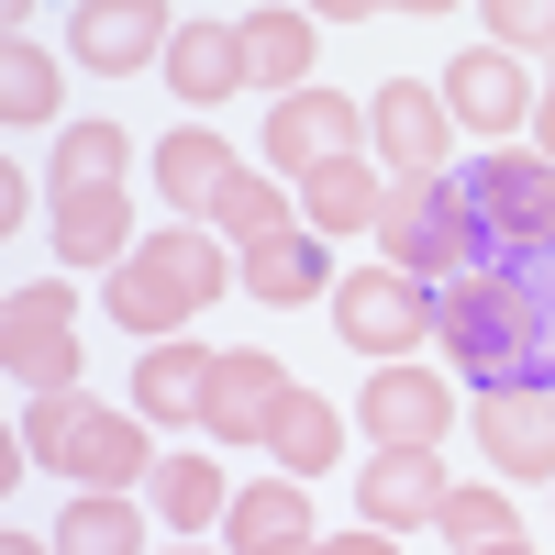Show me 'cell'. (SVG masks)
<instances>
[{"instance_id": "35", "label": "cell", "mask_w": 555, "mask_h": 555, "mask_svg": "<svg viewBox=\"0 0 555 555\" xmlns=\"http://www.w3.org/2000/svg\"><path fill=\"white\" fill-rule=\"evenodd\" d=\"M533 145L555 156V89H544V101H533Z\"/></svg>"}, {"instance_id": "13", "label": "cell", "mask_w": 555, "mask_h": 555, "mask_svg": "<svg viewBox=\"0 0 555 555\" xmlns=\"http://www.w3.org/2000/svg\"><path fill=\"white\" fill-rule=\"evenodd\" d=\"M444 455L434 444H389V455H366L356 467V522H378V533H411V522H434L444 512Z\"/></svg>"}, {"instance_id": "28", "label": "cell", "mask_w": 555, "mask_h": 555, "mask_svg": "<svg viewBox=\"0 0 555 555\" xmlns=\"http://www.w3.org/2000/svg\"><path fill=\"white\" fill-rule=\"evenodd\" d=\"M56 101H67L56 56H44L34 34H12V56H0V122H12V133H34V122H56Z\"/></svg>"}, {"instance_id": "40", "label": "cell", "mask_w": 555, "mask_h": 555, "mask_svg": "<svg viewBox=\"0 0 555 555\" xmlns=\"http://www.w3.org/2000/svg\"><path fill=\"white\" fill-rule=\"evenodd\" d=\"M156 555H222V544H156Z\"/></svg>"}, {"instance_id": "3", "label": "cell", "mask_w": 555, "mask_h": 555, "mask_svg": "<svg viewBox=\"0 0 555 555\" xmlns=\"http://www.w3.org/2000/svg\"><path fill=\"white\" fill-rule=\"evenodd\" d=\"M12 434H23L34 467H56V478H78V489H133V478H156V423H145V411H101L89 389H34Z\"/></svg>"}, {"instance_id": "34", "label": "cell", "mask_w": 555, "mask_h": 555, "mask_svg": "<svg viewBox=\"0 0 555 555\" xmlns=\"http://www.w3.org/2000/svg\"><path fill=\"white\" fill-rule=\"evenodd\" d=\"M300 12H311V23H378L389 0H300Z\"/></svg>"}, {"instance_id": "19", "label": "cell", "mask_w": 555, "mask_h": 555, "mask_svg": "<svg viewBox=\"0 0 555 555\" xmlns=\"http://www.w3.org/2000/svg\"><path fill=\"white\" fill-rule=\"evenodd\" d=\"M167 89H178L190 112L234 101V89H245V23H211V12H190V23H178V44H167Z\"/></svg>"}, {"instance_id": "36", "label": "cell", "mask_w": 555, "mask_h": 555, "mask_svg": "<svg viewBox=\"0 0 555 555\" xmlns=\"http://www.w3.org/2000/svg\"><path fill=\"white\" fill-rule=\"evenodd\" d=\"M389 12H400V23H434V12H455V0H389Z\"/></svg>"}, {"instance_id": "18", "label": "cell", "mask_w": 555, "mask_h": 555, "mask_svg": "<svg viewBox=\"0 0 555 555\" xmlns=\"http://www.w3.org/2000/svg\"><path fill=\"white\" fill-rule=\"evenodd\" d=\"M378 211H389V167L378 156H334V167L300 178V222L322 245H334V234H378Z\"/></svg>"}, {"instance_id": "38", "label": "cell", "mask_w": 555, "mask_h": 555, "mask_svg": "<svg viewBox=\"0 0 555 555\" xmlns=\"http://www.w3.org/2000/svg\"><path fill=\"white\" fill-rule=\"evenodd\" d=\"M311 544H322V533H311ZM311 544H256V555H311Z\"/></svg>"}, {"instance_id": "33", "label": "cell", "mask_w": 555, "mask_h": 555, "mask_svg": "<svg viewBox=\"0 0 555 555\" xmlns=\"http://www.w3.org/2000/svg\"><path fill=\"white\" fill-rule=\"evenodd\" d=\"M23 222H34V178L0 167V234H23Z\"/></svg>"}, {"instance_id": "4", "label": "cell", "mask_w": 555, "mask_h": 555, "mask_svg": "<svg viewBox=\"0 0 555 555\" xmlns=\"http://www.w3.org/2000/svg\"><path fill=\"white\" fill-rule=\"evenodd\" d=\"M378 256L389 267H411V278H467V267H489V245H478V201H467V178H389V211H378Z\"/></svg>"}, {"instance_id": "37", "label": "cell", "mask_w": 555, "mask_h": 555, "mask_svg": "<svg viewBox=\"0 0 555 555\" xmlns=\"http://www.w3.org/2000/svg\"><path fill=\"white\" fill-rule=\"evenodd\" d=\"M0 555H56V533H44V544L34 533H0Z\"/></svg>"}, {"instance_id": "10", "label": "cell", "mask_w": 555, "mask_h": 555, "mask_svg": "<svg viewBox=\"0 0 555 555\" xmlns=\"http://www.w3.org/2000/svg\"><path fill=\"white\" fill-rule=\"evenodd\" d=\"M434 89L455 101V133H478V145H512V133L533 122V101H544V89L522 78V56H512V44H467V56H455Z\"/></svg>"}, {"instance_id": "43", "label": "cell", "mask_w": 555, "mask_h": 555, "mask_svg": "<svg viewBox=\"0 0 555 555\" xmlns=\"http://www.w3.org/2000/svg\"><path fill=\"white\" fill-rule=\"evenodd\" d=\"M544 389H555V378H544Z\"/></svg>"}, {"instance_id": "8", "label": "cell", "mask_w": 555, "mask_h": 555, "mask_svg": "<svg viewBox=\"0 0 555 555\" xmlns=\"http://www.w3.org/2000/svg\"><path fill=\"white\" fill-rule=\"evenodd\" d=\"M0 366L23 389H78V289L67 278H34V289L0 300Z\"/></svg>"}, {"instance_id": "17", "label": "cell", "mask_w": 555, "mask_h": 555, "mask_svg": "<svg viewBox=\"0 0 555 555\" xmlns=\"http://www.w3.org/2000/svg\"><path fill=\"white\" fill-rule=\"evenodd\" d=\"M234 289H245V300H267V311H300L311 289H334V256H322L311 222H289V234H267V245H245V256H234Z\"/></svg>"}, {"instance_id": "30", "label": "cell", "mask_w": 555, "mask_h": 555, "mask_svg": "<svg viewBox=\"0 0 555 555\" xmlns=\"http://www.w3.org/2000/svg\"><path fill=\"white\" fill-rule=\"evenodd\" d=\"M434 533H444L455 555H489V544H512V533H522V522H512V489H444Z\"/></svg>"}, {"instance_id": "32", "label": "cell", "mask_w": 555, "mask_h": 555, "mask_svg": "<svg viewBox=\"0 0 555 555\" xmlns=\"http://www.w3.org/2000/svg\"><path fill=\"white\" fill-rule=\"evenodd\" d=\"M311 555H400V533H378V522H356V533H322Z\"/></svg>"}, {"instance_id": "12", "label": "cell", "mask_w": 555, "mask_h": 555, "mask_svg": "<svg viewBox=\"0 0 555 555\" xmlns=\"http://www.w3.org/2000/svg\"><path fill=\"white\" fill-rule=\"evenodd\" d=\"M356 423H366V444H434L444 455V434H455V389L434 378V366H366V400H356Z\"/></svg>"}, {"instance_id": "27", "label": "cell", "mask_w": 555, "mask_h": 555, "mask_svg": "<svg viewBox=\"0 0 555 555\" xmlns=\"http://www.w3.org/2000/svg\"><path fill=\"white\" fill-rule=\"evenodd\" d=\"M289 190H278V167H234L222 178V201H211V234H234V245H267V234H289Z\"/></svg>"}, {"instance_id": "11", "label": "cell", "mask_w": 555, "mask_h": 555, "mask_svg": "<svg viewBox=\"0 0 555 555\" xmlns=\"http://www.w3.org/2000/svg\"><path fill=\"white\" fill-rule=\"evenodd\" d=\"M167 44H178V12H167V0H78V12H67V56L101 67V78L167 67Z\"/></svg>"}, {"instance_id": "29", "label": "cell", "mask_w": 555, "mask_h": 555, "mask_svg": "<svg viewBox=\"0 0 555 555\" xmlns=\"http://www.w3.org/2000/svg\"><path fill=\"white\" fill-rule=\"evenodd\" d=\"M133 178V133L122 122H67L56 133V190H122Z\"/></svg>"}, {"instance_id": "15", "label": "cell", "mask_w": 555, "mask_h": 555, "mask_svg": "<svg viewBox=\"0 0 555 555\" xmlns=\"http://www.w3.org/2000/svg\"><path fill=\"white\" fill-rule=\"evenodd\" d=\"M278 400H289V366L278 356H256V345H234V356H211V444H267V423H278Z\"/></svg>"}, {"instance_id": "22", "label": "cell", "mask_w": 555, "mask_h": 555, "mask_svg": "<svg viewBox=\"0 0 555 555\" xmlns=\"http://www.w3.org/2000/svg\"><path fill=\"white\" fill-rule=\"evenodd\" d=\"M156 190L190 211V222H211V201H222V178H234V145H222L211 122H178V133H156Z\"/></svg>"}, {"instance_id": "44", "label": "cell", "mask_w": 555, "mask_h": 555, "mask_svg": "<svg viewBox=\"0 0 555 555\" xmlns=\"http://www.w3.org/2000/svg\"><path fill=\"white\" fill-rule=\"evenodd\" d=\"M544 89H555V78H544Z\"/></svg>"}, {"instance_id": "20", "label": "cell", "mask_w": 555, "mask_h": 555, "mask_svg": "<svg viewBox=\"0 0 555 555\" xmlns=\"http://www.w3.org/2000/svg\"><path fill=\"white\" fill-rule=\"evenodd\" d=\"M311 56H322V23L300 12V0H278V12H245V89L289 101V89H311Z\"/></svg>"}, {"instance_id": "2", "label": "cell", "mask_w": 555, "mask_h": 555, "mask_svg": "<svg viewBox=\"0 0 555 555\" xmlns=\"http://www.w3.org/2000/svg\"><path fill=\"white\" fill-rule=\"evenodd\" d=\"M234 289V256H222V234L211 222H178V234H145L122 267H112V322L133 345H167V334H190V322Z\"/></svg>"}, {"instance_id": "1", "label": "cell", "mask_w": 555, "mask_h": 555, "mask_svg": "<svg viewBox=\"0 0 555 555\" xmlns=\"http://www.w3.org/2000/svg\"><path fill=\"white\" fill-rule=\"evenodd\" d=\"M434 345L444 366H467L478 389H544L555 378V289L533 267H467L434 289Z\"/></svg>"}, {"instance_id": "24", "label": "cell", "mask_w": 555, "mask_h": 555, "mask_svg": "<svg viewBox=\"0 0 555 555\" xmlns=\"http://www.w3.org/2000/svg\"><path fill=\"white\" fill-rule=\"evenodd\" d=\"M56 555H156L133 489H78L67 512H56Z\"/></svg>"}, {"instance_id": "5", "label": "cell", "mask_w": 555, "mask_h": 555, "mask_svg": "<svg viewBox=\"0 0 555 555\" xmlns=\"http://www.w3.org/2000/svg\"><path fill=\"white\" fill-rule=\"evenodd\" d=\"M467 201H478V245L500 267H533L555 256V156L544 145H489L467 167Z\"/></svg>"}, {"instance_id": "7", "label": "cell", "mask_w": 555, "mask_h": 555, "mask_svg": "<svg viewBox=\"0 0 555 555\" xmlns=\"http://www.w3.org/2000/svg\"><path fill=\"white\" fill-rule=\"evenodd\" d=\"M366 156H378L389 178H444L455 167V101H444L434 78L366 89Z\"/></svg>"}, {"instance_id": "26", "label": "cell", "mask_w": 555, "mask_h": 555, "mask_svg": "<svg viewBox=\"0 0 555 555\" xmlns=\"http://www.w3.org/2000/svg\"><path fill=\"white\" fill-rule=\"evenodd\" d=\"M267 455H278V478H322V467L345 455V411L311 400V389H289V400H278V423H267Z\"/></svg>"}, {"instance_id": "41", "label": "cell", "mask_w": 555, "mask_h": 555, "mask_svg": "<svg viewBox=\"0 0 555 555\" xmlns=\"http://www.w3.org/2000/svg\"><path fill=\"white\" fill-rule=\"evenodd\" d=\"M0 12H12V23H34V0H0Z\"/></svg>"}, {"instance_id": "14", "label": "cell", "mask_w": 555, "mask_h": 555, "mask_svg": "<svg viewBox=\"0 0 555 555\" xmlns=\"http://www.w3.org/2000/svg\"><path fill=\"white\" fill-rule=\"evenodd\" d=\"M478 455L500 478H555V389H478Z\"/></svg>"}, {"instance_id": "39", "label": "cell", "mask_w": 555, "mask_h": 555, "mask_svg": "<svg viewBox=\"0 0 555 555\" xmlns=\"http://www.w3.org/2000/svg\"><path fill=\"white\" fill-rule=\"evenodd\" d=\"M489 555H544V544H522V533H512V544H489Z\"/></svg>"}, {"instance_id": "42", "label": "cell", "mask_w": 555, "mask_h": 555, "mask_svg": "<svg viewBox=\"0 0 555 555\" xmlns=\"http://www.w3.org/2000/svg\"><path fill=\"white\" fill-rule=\"evenodd\" d=\"M533 278H544V289H555V256H533Z\"/></svg>"}, {"instance_id": "6", "label": "cell", "mask_w": 555, "mask_h": 555, "mask_svg": "<svg viewBox=\"0 0 555 555\" xmlns=\"http://www.w3.org/2000/svg\"><path fill=\"white\" fill-rule=\"evenodd\" d=\"M334 334L366 356V366H400L411 345L434 334V278H411V267H356V278H334Z\"/></svg>"}, {"instance_id": "16", "label": "cell", "mask_w": 555, "mask_h": 555, "mask_svg": "<svg viewBox=\"0 0 555 555\" xmlns=\"http://www.w3.org/2000/svg\"><path fill=\"white\" fill-rule=\"evenodd\" d=\"M133 411H145L156 434H201V423H211V356H201L190 334L145 345V366H133Z\"/></svg>"}, {"instance_id": "21", "label": "cell", "mask_w": 555, "mask_h": 555, "mask_svg": "<svg viewBox=\"0 0 555 555\" xmlns=\"http://www.w3.org/2000/svg\"><path fill=\"white\" fill-rule=\"evenodd\" d=\"M133 245V190H56V256L67 267H122Z\"/></svg>"}, {"instance_id": "25", "label": "cell", "mask_w": 555, "mask_h": 555, "mask_svg": "<svg viewBox=\"0 0 555 555\" xmlns=\"http://www.w3.org/2000/svg\"><path fill=\"white\" fill-rule=\"evenodd\" d=\"M222 533H234V555H256V544H311V478H256V489H234Z\"/></svg>"}, {"instance_id": "23", "label": "cell", "mask_w": 555, "mask_h": 555, "mask_svg": "<svg viewBox=\"0 0 555 555\" xmlns=\"http://www.w3.org/2000/svg\"><path fill=\"white\" fill-rule=\"evenodd\" d=\"M145 500H156L167 533H211L222 512H234V478H222V455H156Z\"/></svg>"}, {"instance_id": "9", "label": "cell", "mask_w": 555, "mask_h": 555, "mask_svg": "<svg viewBox=\"0 0 555 555\" xmlns=\"http://www.w3.org/2000/svg\"><path fill=\"white\" fill-rule=\"evenodd\" d=\"M334 156H366V101H334V89H289V101H267V167L300 178L334 167Z\"/></svg>"}, {"instance_id": "31", "label": "cell", "mask_w": 555, "mask_h": 555, "mask_svg": "<svg viewBox=\"0 0 555 555\" xmlns=\"http://www.w3.org/2000/svg\"><path fill=\"white\" fill-rule=\"evenodd\" d=\"M489 12V44H512V56H555V0H478Z\"/></svg>"}]
</instances>
